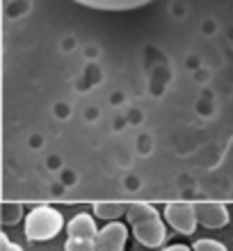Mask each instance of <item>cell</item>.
Segmentation results:
<instances>
[{
    "instance_id": "10",
    "label": "cell",
    "mask_w": 233,
    "mask_h": 251,
    "mask_svg": "<svg viewBox=\"0 0 233 251\" xmlns=\"http://www.w3.org/2000/svg\"><path fill=\"white\" fill-rule=\"evenodd\" d=\"M192 251H229V249L222 245V242H217V240L204 238V240H197V242H194Z\"/></svg>"
},
{
    "instance_id": "9",
    "label": "cell",
    "mask_w": 233,
    "mask_h": 251,
    "mask_svg": "<svg viewBox=\"0 0 233 251\" xmlns=\"http://www.w3.org/2000/svg\"><path fill=\"white\" fill-rule=\"evenodd\" d=\"M21 217H23V205L21 203H5L2 205V224H7V226L19 224Z\"/></svg>"
},
{
    "instance_id": "1",
    "label": "cell",
    "mask_w": 233,
    "mask_h": 251,
    "mask_svg": "<svg viewBox=\"0 0 233 251\" xmlns=\"http://www.w3.org/2000/svg\"><path fill=\"white\" fill-rule=\"evenodd\" d=\"M126 217L137 242H142L144 247H151V249H158V247L165 245L167 240L165 222H162L160 212L151 203H142V201L128 203Z\"/></svg>"
},
{
    "instance_id": "7",
    "label": "cell",
    "mask_w": 233,
    "mask_h": 251,
    "mask_svg": "<svg viewBox=\"0 0 233 251\" xmlns=\"http://www.w3.org/2000/svg\"><path fill=\"white\" fill-rule=\"evenodd\" d=\"M99 231L101 228H96V222H94V217L89 212H80L67 224L69 238H76V240H96Z\"/></svg>"
},
{
    "instance_id": "12",
    "label": "cell",
    "mask_w": 233,
    "mask_h": 251,
    "mask_svg": "<svg viewBox=\"0 0 233 251\" xmlns=\"http://www.w3.org/2000/svg\"><path fill=\"white\" fill-rule=\"evenodd\" d=\"M0 245H2V251H23V247L16 245V242H12V240L7 238V233L0 235Z\"/></svg>"
},
{
    "instance_id": "4",
    "label": "cell",
    "mask_w": 233,
    "mask_h": 251,
    "mask_svg": "<svg viewBox=\"0 0 233 251\" xmlns=\"http://www.w3.org/2000/svg\"><path fill=\"white\" fill-rule=\"evenodd\" d=\"M128 240V226L121 222H107L99 231L94 247L96 251H124Z\"/></svg>"
},
{
    "instance_id": "8",
    "label": "cell",
    "mask_w": 233,
    "mask_h": 251,
    "mask_svg": "<svg viewBox=\"0 0 233 251\" xmlns=\"http://www.w3.org/2000/svg\"><path fill=\"white\" fill-rule=\"evenodd\" d=\"M92 210L96 217L105 219V222H117V219L121 217V215H126L128 210V203H117V201H96V203L92 205Z\"/></svg>"
},
{
    "instance_id": "3",
    "label": "cell",
    "mask_w": 233,
    "mask_h": 251,
    "mask_svg": "<svg viewBox=\"0 0 233 251\" xmlns=\"http://www.w3.org/2000/svg\"><path fill=\"white\" fill-rule=\"evenodd\" d=\"M165 219L167 224L172 226L174 231H179L181 235H192L197 231V210H194V203H187V201H174V203L165 205Z\"/></svg>"
},
{
    "instance_id": "2",
    "label": "cell",
    "mask_w": 233,
    "mask_h": 251,
    "mask_svg": "<svg viewBox=\"0 0 233 251\" xmlns=\"http://www.w3.org/2000/svg\"><path fill=\"white\" fill-rule=\"evenodd\" d=\"M62 228H64L62 212H57L53 205H34L26 215V238L30 242L53 240Z\"/></svg>"
},
{
    "instance_id": "5",
    "label": "cell",
    "mask_w": 233,
    "mask_h": 251,
    "mask_svg": "<svg viewBox=\"0 0 233 251\" xmlns=\"http://www.w3.org/2000/svg\"><path fill=\"white\" fill-rule=\"evenodd\" d=\"M197 219L201 226L206 228H222L229 224V210L224 203H215V201H199L194 203Z\"/></svg>"
},
{
    "instance_id": "6",
    "label": "cell",
    "mask_w": 233,
    "mask_h": 251,
    "mask_svg": "<svg viewBox=\"0 0 233 251\" xmlns=\"http://www.w3.org/2000/svg\"><path fill=\"white\" fill-rule=\"evenodd\" d=\"M74 2L89 9H99V12H128V9L147 7L154 0H74Z\"/></svg>"
},
{
    "instance_id": "13",
    "label": "cell",
    "mask_w": 233,
    "mask_h": 251,
    "mask_svg": "<svg viewBox=\"0 0 233 251\" xmlns=\"http://www.w3.org/2000/svg\"><path fill=\"white\" fill-rule=\"evenodd\" d=\"M162 251H192V247H185V245H172V247H167V249Z\"/></svg>"
},
{
    "instance_id": "11",
    "label": "cell",
    "mask_w": 233,
    "mask_h": 251,
    "mask_svg": "<svg viewBox=\"0 0 233 251\" xmlns=\"http://www.w3.org/2000/svg\"><path fill=\"white\" fill-rule=\"evenodd\" d=\"M64 251H96V247H94V240H76V238H69L67 245H64Z\"/></svg>"
}]
</instances>
